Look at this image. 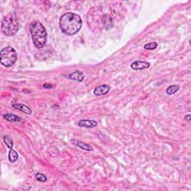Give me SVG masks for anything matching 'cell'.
<instances>
[{
    "instance_id": "obj_1",
    "label": "cell",
    "mask_w": 191,
    "mask_h": 191,
    "mask_svg": "<svg viewBox=\"0 0 191 191\" xmlns=\"http://www.w3.org/2000/svg\"><path fill=\"white\" fill-rule=\"evenodd\" d=\"M82 26L81 16L74 13H66L59 20V27L64 34L73 35L80 31Z\"/></svg>"
},
{
    "instance_id": "obj_2",
    "label": "cell",
    "mask_w": 191,
    "mask_h": 191,
    "mask_svg": "<svg viewBox=\"0 0 191 191\" xmlns=\"http://www.w3.org/2000/svg\"><path fill=\"white\" fill-rule=\"evenodd\" d=\"M33 43L37 49L43 48L47 42V31L44 25L39 21H33L29 27Z\"/></svg>"
},
{
    "instance_id": "obj_3",
    "label": "cell",
    "mask_w": 191,
    "mask_h": 191,
    "mask_svg": "<svg viewBox=\"0 0 191 191\" xmlns=\"http://www.w3.org/2000/svg\"><path fill=\"white\" fill-rule=\"evenodd\" d=\"M2 31L6 36H14L19 31V23L16 17L14 14H8L5 16L2 21Z\"/></svg>"
},
{
    "instance_id": "obj_4",
    "label": "cell",
    "mask_w": 191,
    "mask_h": 191,
    "mask_svg": "<svg viewBox=\"0 0 191 191\" xmlns=\"http://www.w3.org/2000/svg\"><path fill=\"white\" fill-rule=\"evenodd\" d=\"M17 60V53L11 46L3 48L0 52V62L5 67L12 66Z\"/></svg>"
},
{
    "instance_id": "obj_5",
    "label": "cell",
    "mask_w": 191,
    "mask_h": 191,
    "mask_svg": "<svg viewBox=\"0 0 191 191\" xmlns=\"http://www.w3.org/2000/svg\"><path fill=\"white\" fill-rule=\"evenodd\" d=\"M150 66V64L149 62L146 61H134L132 64H131V69L134 70H145L149 68Z\"/></svg>"
},
{
    "instance_id": "obj_6",
    "label": "cell",
    "mask_w": 191,
    "mask_h": 191,
    "mask_svg": "<svg viewBox=\"0 0 191 191\" xmlns=\"http://www.w3.org/2000/svg\"><path fill=\"white\" fill-rule=\"evenodd\" d=\"M111 87L107 84H102L99 86L96 87L94 89L93 93L96 96H102L107 94V93L110 91Z\"/></svg>"
},
{
    "instance_id": "obj_7",
    "label": "cell",
    "mask_w": 191,
    "mask_h": 191,
    "mask_svg": "<svg viewBox=\"0 0 191 191\" xmlns=\"http://www.w3.org/2000/svg\"><path fill=\"white\" fill-rule=\"evenodd\" d=\"M97 122L93 120H81L79 122L78 125L80 126V127L92 129V128H95L97 125Z\"/></svg>"
},
{
    "instance_id": "obj_8",
    "label": "cell",
    "mask_w": 191,
    "mask_h": 191,
    "mask_svg": "<svg viewBox=\"0 0 191 191\" xmlns=\"http://www.w3.org/2000/svg\"><path fill=\"white\" fill-rule=\"evenodd\" d=\"M67 76L70 79L79 81V82H81V81H84V73H83L82 72H81V71H75L73 73L69 74Z\"/></svg>"
},
{
    "instance_id": "obj_9",
    "label": "cell",
    "mask_w": 191,
    "mask_h": 191,
    "mask_svg": "<svg viewBox=\"0 0 191 191\" xmlns=\"http://www.w3.org/2000/svg\"><path fill=\"white\" fill-rule=\"evenodd\" d=\"M12 107H14V108L17 109V110L22 111V112L25 113V114H26L28 115H30L31 114V113H32L30 107H28L27 105H23V104H14V105H12Z\"/></svg>"
},
{
    "instance_id": "obj_10",
    "label": "cell",
    "mask_w": 191,
    "mask_h": 191,
    "mask_svg": "<svg viewBox=\"0 0 191 191\" xmlns=\"http://www.w3.org/2000/svg\"><path fill=\"white\" fill-rule=\"evenodd\" d=\"M3 118L6 120L7 121L11 122H16L21 121V117L16 116L15 114H3Z\"/></svg>"
},
{
    "instance_id": "obj_11",
    "label": "cell",
    "mask_w": 191,
    "mask_h": 191,
    "mask_svg": "<svg viewBox=\"0 0 191 191\" xmlns=\"http://www.w3.org/2000/svg\"><path fill=\"white\" fill-rule=\"evenodd\" d=\"M103 23H104V26H105V29L109 30V29H112L114 27V22H113L112 19L109 16H105V18L103 19Z\"/></svg>"
},
{
    "instance_id": "obj_12",
    "label": "cell",
    "mask_w": 191,
    "mask_h": 191,
    "mask_svg": "<svg viewBox=\"0 0 191 191\" xmlns=\"http://www.w3.org/2000/svg\"><path fill=\"white\" fill-rule=\"evenodd\" d=\"M77 146L78 147H79L80 149L85 150V151H92L93 150V147L90 145H89V144L86 143H84L82 141H78L77 142Z\"/></svg>"
},
{
    "instance_id": "obj_13",
    "label": "cell",
    "mask_w": 191,
    "mask_h": 191,
    "mask_svg": "<svg viewBox=\"0 0 191 191\" xmlns=\"http://www.w3.org/2000/svg\"><path fill=\"white\" fill-rule=\"evenodd\" d=\"M180 87L179 85L177 84H174V85H171V86H170L169 88H167L166 89V94H168V95H172V94L175 93L176 92H178L179 90Z\"/></svg>"
},
{
    "instance_id": "obj_14",
    "label": "cell",
    "mask_w": 191,
    "mask_h": 191,
    "mask_svg": "<svg viewBox=\"0 0 191 191\" xmlns=\"http://www.w3.org/2000/svg\"><path fill=\"white\" fill-rule=\"evenodd\" d=\"M8 159L11 163H14L18 159V153L16 152L15 150L11 149L8 154Z\"/></svg>"
},
{
    "instance_id": "obj_15",
    "label": "cell",
    "mask_w": 191,
    "mask_h": 191,
    "mask_svg": "<svg viewBox=\"0 0 191 191\" xmlns=\"http://www.w3.org/2000/svg\"><path fill=\"white\" fill-rule=\"evenodd\" d=\"M3 141L5 142V145L7 146V147L9 148V149H12L14 143H13V140L10 138H9L8 136H6V135H5V136L3 137Z\"/></svg>"
},
{
    "instance_id": "obj_16",
    "label": "cell",
    "mask_w": 191,
    "mask_h": 191,
    "mask_svg": "<svg viewBox=\"0 0 191 191\" xmlns=\"http://www.w3.org/2000/svg\"><path fill=\"white\" fill-rule=\"evenodd\" d=\"M35 179L39 181H41V182H45V181H46V180H47L46 176L44 175V174L40 173V172H38V173L35 175Z\"/></svg>"
},
{
    "instance_id": "obj_17",
    "label": "cell",
    "mask_w": 191,
    "mask_h": 191,
    "mask_svg": "<svg viewBox=\"0 0 191 191\" xmlns=\"http://www.w3.org/2000/svg\"><path fill=\"white\" fill-rule=\"evenodd\" d=\"M157 47V43L155 42L149 43L146 44V45L144 46V49L146 50H153L156 49Z\"/></svg>"
},
{
    "instance_id": "obj_18",
    "label": "cell",
    "mask_w": 191,
    "mask_h": 191,
    "mask_svg": "<svg viewBox=\"0 0 191 191\" xmlns=\"http://www.w3.org/2000/svg\"><path fill=\"white\" fill-rule=\"evenodd\" d=\"M43 87L44 88H46V89H51V88H53V86L52 84H43Z\"/></svg>"
},
{
    "instance_id": "obj_19",
    "label": "cell",
    "mask_w": 191,
    "mask_h": 191,
    "mask_svg": "<svg viewBox=\"0 0 191 191\" xmlns=\"http://www.w3.org/2000/svg\"><path fill=\"white\" fill-rule=\"evenodd\" d=\"M184 119H185V120H188V121H190V114H188V115H187V116H185Z\"/></svg>"
}]
</instances>
